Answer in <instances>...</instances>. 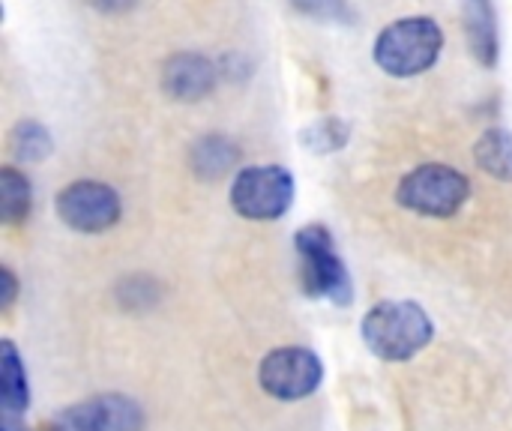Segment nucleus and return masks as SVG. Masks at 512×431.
Wrapping results in <instances>:
<instances>
[{"instance_id": "1", "label": "nucleus", "mask_w": 512, "mask_h": 431, "mask_svg": "<svg viewBox=\"0 0 512 431\" xmlns=\"http://www.w3.org/2000/svg\"><path fill=\"white\" fill-rule=\"evenodd\" d=\"M363 342L384 363H408L435 339L429 312L414 300L375 303L363 318Z\"/></svg>"}, {"instance_id": "2", "label": "nucleus", "mask_w": 512, "mask_h": 431, "mask_svg": "<svg viewBox=\"0 0 512 431\" xmlns=\"http://www.w3.org/2000/svg\"><path fill=\"white\" fill-rule=\"evenodd\" d=\"M444 51V30L429 15H411L387 24L372 48L381 72L390 78H417L429 72Z\"/></svg>"}, {"instance_id": "3", "label": "nucleus", "mask_w": 512, "mask_h": 431, "mask_svg": "<svg viewBox=\"0 0 512 431\" xmlns=\"http://www.w3.org/2000/svg\"><path fill=\"white\" fill-rule=\"evenodd\" d=\"M297 255H300V279L303 291L315 300H330L336 306H348L354 297L348 267L342 264L333 234L324 225H303L294 234Z\"/></svg>"}, {"instance_id": "4", "label": "nucleus", "mask_w": 512, "mask_h": 431, "mask_svg": "<svg viewBox=\"0 0 512 431\" xmlns=\"http://www.w3.org/2000/svg\"><path fill=\"white\" fill-rule=\"evenodd\" d=\"M471 195V183L462 171L432 162L420 165L411 174L402 177L396 189V201L417 213V216H432V219H450L462 210V204Z\"/></svg>"}, {"instance_id": "5", "label": "nucleus", "mask_w": 512, "mask_h": 431, "mask_svg": "<svg viewBox=\"0 0 512 431\" xmlns=\"http://www.w3.org/2000/svg\"><path fill=\"white\" fill-rule=\"evenodd\" d=\"M294 204V177L282 165H252L231 183V207L249 222H276Z\"/></svg>"}, {"instance_id": "6", "label": "nucleus", "mask_w": 512, "mask_h": 431, "mask_svg": "<svg viewBox=\"0 0 512 431\" xmlns=\"http://www.w3.org/2000/svg\"><path fill=\"white\" fill-rule=\"evenodd\" d=\"M324 381V366L309 348H276L258 366V384L279 402H300L312 396Z\"/></svg>"}, {"instance_id": "7", "label": "nucleus", "mask_w": 512, "mask_h": 431, "mask_svg": "<svg viewBox=\"0 0 512 431\" xmlns=\"http://www.w3.org/2000/svg\"><path fill=\"white\" fill-rule=\"evenodd\" d=\"M54 210L60 222L78 234H102L114 228L123 216L120 195L99 180H78L60 189Z\"/></svg>"}, {"instance_id": "8", "label": "nucleus", "mask_w": 512, "mask_h": 431, "mask_svg": "<svg viewBox=\"0 0 512 431\" xmlns=\"http://www.w3.org/2000/svg\"><path fill=\"white\" fill-rule=\"evenodd\" d=\"M54 426L63 431H141L144 411L129 396L108 393L66 408Z\"/></svg>"}, {"instance_id": "9", "label": "nucleus", "mask_w": 512, "mask_h": 431, "mask_svg": "<svg viewBox=\"0 0 512 431\" xmlns=\"http://www.w3.org/2000/svg\"><path fill=\"white\" fill-rule=\"evenodd\" d=\"M219 78V66L195 51L171 54L162 66V90L174 102H201L213 93Z\"/></svg>"}, {"instance_id": "10", "label": "nucleus", "mask_w": 512, "mask_h": 431, "mask_svg": "<svg viewBox=\"0 0 512 431\" xmlns=\"http://www.w3.org/2000/svg\"><path fill=\"white\" fill-rule=\"evenodd\" d=\"M462 24H465V39H468L474 60L486 69L498 66L501 30H498L495 3L492 0H465L462 3Z\"/></svg>"}, {"instance_id": "11", "label": "nucleus", "mask_w": 512, "mask_h": 431, "mask_svg": "<svg viewBox=\"0 0 512 431\" xmlns=\"http://www.w3.org/2000/svg\"><path fill=\"white\" fill-rule=\"evenodd\" d=\"M189 162L201 180H219L240 165V147L225 135H204L192 144Z\"/></svg>"}, {"instance_id": "12", "label": "nucleus", "mask_w": 512, "mask_h": 431, "mask_svg": "<svg viewBox=\"0 0 512 431\" xmlns=\"http://www.w3.org/2000/svg\"><path fill=\"white\" fill-rule=\"evenodd\" d=\"M0 402L6 414H24L30 405L27 372H24L18 348L9 339L0 342Z\"/></svg>"}, {"instance_id": "13", "label": "nucleus", "mask_w": 512, "mask_h": 431, "mask_svg": "<svg viewBox=\"0 0 512 431\" xmlns=\"http://www.w3.org/2000/svg\"><path fill=\"white\" fill-rule=\"evenodd\" d=\"M474 159L477 165L495 177V180H504L512 183V132L504 126H492L486 129L477 144H474Z\"/></svg>"}, {"instance_id": "14", "label": "nucleus", "mask_w": 512, "mask_h": 431, "mask_svg": "<svg viewBox=\"0 0 512 431\" xmlns=\"http://www.w3.org/2000/svg\"><path fill=\"white\" fill-rule=\"evenodd\" d=\"M9 150H12V156L18 162L36 165V162H42V159L51 156L54 138H51V132L39 120H21L9 132Z\"/></svg>"}, {"instance_id": "15", "label": "nucleus", "mask_w": 512, "mask_h": 431, "mask_svg": "<svg viewBox=\"0 0 512 431\" xmlns=\"http://www.w3.org/2000/svg\"><path fill=\"white\" fill-rule=\"evenodd\" d=\"M30 207H33L30 180L15 168H3L0 171V219L6 225H18L30 216Z\"/></svg>"}, {"instance_id": "16", "label": "nucleus", "mask_w": 512, "mask_h": 431, "mask_svg": "<svg viewBox=\"0 0 512 431\" xmlns=\"http://www.w3.org/2000/svg\"><path fill=\"white\" fill-rule=\"evenodd\" d=\"M348 138H351V123L342 117H321L300 132V144L321 156L342 150L348 144Z\"/></svg>"}, {"instance_id": "17", "label": "nucleus", "mask_w": 512, "mask_h": 431, "mask_svg": "<svg viewBox=\"0 0 512 431\" xmlns=\"http://www.w3.org/2000/svg\"><path fill=\"white\" fill-rule=\"evenodd\" d=\"M291 3L306 18H315L324 24H351L354 21V9L348 6V0H291Z\"/></svg>"}, {"instance_id": "18", "label": "nucleus", "mask_w": 512, "mask_h": 431, "mask_svg": "<svg viewBox=\"0 0 512 431\" xmlns=\"http://www.w3.org/2000/svg\"><path fill=\"white\" fill-rule=\"evenodd\" d=\"M15 297H18V279L9 267H3L0 270V309L6 312L15 303Z\"/></svg>"}, {"instance_id": "19", "label": "nucleus", "mask_w": 512, "mask_h": 431, "mask_svg": "<svg viewBox=\"0 0 512 431\" xmlns=\"http://www.w3.org/2000/svg\"><path fill=\"white\" fill-rule=\"evenodd\" d=\"M87 3L99 12H108V15H120V12H129L135 6V0H87Z\"/></svg>"}, {"instance_id": "20", "label": "nucleus", "mask_w": 512, "mask_h": 431, "mask_svg": "<svg viewBox=\"0 0 512 431\" xmlns=\"http://www.w3.org/2000/svg\"><path fill=\"white\" fill-rule=\"evenodd\" d=\"M3 431H18V429H15L12 423H6V426H3Z\"/></svg>"}, {"instance_id": "21", "label": "nucleus", "mask_w": 512, "mask_h": 431, "mask_svg": "<svg viewBox=\"0 0 512 431\" xmlns=\"http://www.w3.org/2000/svg\"><path fill=\"white\" fill-rule=\"evenodd\" d=\"M51 431H63V429H60V426H54V429H51Z\"/></svg>"}]
</instances>
